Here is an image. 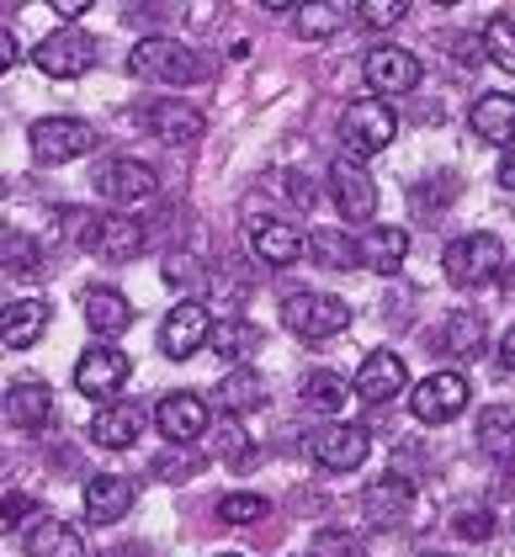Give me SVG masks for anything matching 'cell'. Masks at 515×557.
Wrapping results in <instances>:
<instances>
[{
	"instance_id": "bcb514c9",
	"label": "cell",
	"mask_w": 515,
	"mask_h": 557,
	"mask_svg": "<svg viewBox=\"0 0 515 557\" xmlns=\"http://www.w3.org/2000/svg\"><path fill=\"white\" fill-rule=\"evenodd\" d=\"M500 367H505V372H515V324L505 330V341H500Z\"/></svg>"
},
{
	"instance_id": "ba28073f",
	"label": "cell",
	"mask_w": 515,
	"mask_h": 557,
	"mask_svg": "<svg viewBox=\"0 0 515 557\" xmlns=\"http://www.w3.org/2000/svg\"><path fill=\"white\" fill-rule=\"evenodd\" d=\"M208 341H213V313H208L197 298L175 302L171 313H165V324H160V350H165V356H175V361L197 356Z\"/></svg>"
},
{
	"instance_id": "5bb4252c",
	"label": "cell",
	"mask_w": 515,
	"mask_h": 557,
	"mask_svg": "<svg viewBox=\"0 0 515 557\" xmlns=\"http://www.w3.org/2000/svg\"><path fill=\"white\" fill-rule=\"evenodd\" d=\"M22 553L27 557H90V542L81 536V525L59 520V515H38L22 536Z\"/></svg>"
},
{
	"instance_id": "c3c4849f",
	"label": "cell",
	"mask_w": 515,
	"mask_h": 557,
	"mask_svg": "<svg viewBox=\"0 0 515 557\" xmlns=\"http://www.w3.org/2000/svg\"><path fill=\"white\" fill-rule=\"evenodd\" d=\"M59 16H64V22H81V16H86V5H81V0H64V5H59Z\"/></svg>"
},
{
	"instance_id": "7a4b0ae2",
	"label": "cell",
	"mask_w": 515,
	"mask_h": 557,
	"mask_svg": "<svg viewBox=\"0 0 515 557\" xmlns=\"http://www.w3.org/2000/svg\"><path fill=\"white\" fill-rule=\"evenodd\" d=\"M441 271H446L452 287H483V282H494L505 271V245L494 234H463V239L446 245Z\"/></svg>"
},
{
	"instance_id": "d6986e66",
	"label": "cell",
	"mask_w": 515,
	"mask_h": 557,
	"mask_svg": "<svg viewBox=\"0 0 515 557\" xmlns=\"http://www.w3.org/2000/svg\"><path fill=\"white\" fill-rule=\"evenodd\" d=\"M86 324L90 335H101V345H112L123 330H133V302L118 287H96L86 293Z\"/></svg>"
},
{
	"instance_id": "b9f144b4",
	"label": "cell",
	"mask_w": 515,
	"mask_h": 557,
	"mask_svg": "<svg viewBox=\"0 0 515 557\" xmlns=\"http://www.w3.org/2000/svg\"><path fill=\"white\" fill-rule=\"evenodd\" d=\"M314 557H361V542L341 536V531H319L314 536Z\"/></svg>"
},
{
	"instance_id": "f1b7e54d",
	"label": "cell",
	"mask_w": 515,
	"mask_h": 557,
	"mask_svg": "<svg viewBox=\"0 0 515 557\" xmlns=\"http://www.w3.org/2000/svg\"><path fill=\"white\" fill-rule=\"evenodd\" d=\"M260 398H266V387H260V372H250V367H229V372H223V383H218V404H223L229 414L260 409Z\"/></svg>"
},
{
	"instance_id": "e0dca14e",
	"label": "cell",
	"mask_w": 515,
	"mask_h": 557,
	"mask_svg": "<svg viewBox=\"0 0 515 557\" xmlns=\"http://www.w3.org/2000/svg\"><path fill=\"white\" fill-rule=\"evenodd\" d=\"M404 383H409V367H404V356H393V350H372V356L356 367V393H361L367 404L398 398Z\"/></svg>"
},
{
	"instance_id": "9c48e42d",
	"label": "cell",
	"mask_w": 515,
	"mask_h": 557,
	"mask_svg": "<svg viewBox=\"0 0 515 557\" xmlns=\"http://www.w3.org/2000/svg\"><path fill=\"white\" fill-rule=\"evenodd\" d=\"M330 197H335L345 223H372V213H378V186L356 160H335L330 165Z\"/></svg>"
},
{
	"instance_id": "8fae6325",
	"label": "cell",
	"mask_w": 515,
	"mask_h": 557,
	"mask_svg": "<svg viewBox=\"0 0 515 557\" xmlns=\"http://www.w3.org/2000/svg\"><path fill=\"white\" fill-rule=\"evenodd\" d=\"M128 367L133 361L118 345H90L86 356H81V367H75V387L86 398H112V393H123V383H128Z\"/></svg>"
},
{
	"instance_id": "8992f818",
	"label": "cell",
	"mask_w": 515,
	"mask_h": 557,
	"mask_svg": "<svg viewBox=\"0 0 515 557\" xmlns=\"http://www.w3.org/2000/svg\"><path fill=\"white\" fill-rule=\"evenodd\" d=\"M33 64L44 75H53V81H75V75H86L96 64V44L81 27H59V33H48L44 44L33 48Z\"/></svg>"
},
{
	"instance_id": "44dd1931",
	"label": "cell",
	"mask_w": 515,
	"mask_h": 557,
	"mask_svg": "<svg viewBox=\"0 0 515 557\" xmlns=\"http://www.w3.org/2000/svg\"><path fill=\"white\" fill-rule=\"evenodd\" d=\"M44 330H48V302L44 298H22V302H11V308H0V345L27 350V345H38Z\"/></svg>"
},
{
	"instance_id": "d4e9b609",
	"label": "cell",
	"mask_w": 515,
	"mask_h": 557,
	"mask_svg": "<svg viewBox=\"0 0 515 557\" xmlns=\"http://www.w3.org/2000/svg\"><path fill=\"white\" fill-rule=\"evenodd\" d=\"M473 133L489 138V144H515V96H500V90L478 96L473 101Z\"/></svg>"
},
{
	"instance_id": "7402d4cb",
	"label": "cell",
	"mask_w": 515,
	"mask_h": 557,
	"mask_svg": "<svg viewBox=\"0 0 515 557\" xmlns=\"http://www.w3.org/2000/svg\"><path fill=\"white\" fill-rule=\"evenodd\" d=\"M250 250L266 265H293L303 256V234L282 218H260V223H250Z\"/></svg>"
},
{
	"instance_id": "ee69618b",
	"label": "cell",
	"mask_w": 515,
	"mask_h": 557,
	"mask_svg": "<svg viewBox=\"0 0 515 557\" xmlns=\"http://www.w3.org/2000/svg\"><path fill=\"white\" fill-rule=\"evenodd\" d=\"M197 468H203V457H181V462H171V457H165V462H155V472H160V478H192Z\"/></svg>"
},
{
	"instance_id": "83f0119b",
	"label": "cell",
	"mask_w": 515,
	"mask_h": 557,
	"mask_svg": "<svg viewBox=\"0 0 515 557\" xmlns=\"http://www.w3.org/2000/svg\"><path fill=\"white\" fill-rule=\"evenodd\" d=\"M213 345L229 367H250V356H260V330L245 319H223L213 330Z\"/></svg>"
},
{
	"instance_id": "f546056e",
	"label": "cell",
	"mask_w": 515,
	"mask_h": 557,
	"mask_svg": "<svg viewBox=\"0 0 515 557\" xmlns=\"http://www.w3.org/2000/svg\"><path fill=\"white\" fill-rule=\"evenodd\" d=\"M441 350L457 356V361H473V356L483 350V319H478V313H452V319L441 324Z\"/></svg>"
},
{
	"instance_id": "484cf974",
	"label": "cell",
	"mask_w": 515,
	"mask_h": 557,
	"mask_svg": "<svg viewBox=\"0 0 515 557\" xmlns=\"http://www.w3.org/2000/svg\"><path fill=\"white\" fill-rule=\"evenodd\" d=\"M5 420L16 430H44L53 420V393L44 383H16L5 393Z\"/></svg>"
},
{
	"instance_id": "52a82bcc",
	"label": "cell",
	"mask_w": 515,
	"mask_h": 557,
	"mask_svg": "<svg viewBox=\"0 0 515 557\" xmlns=\"http://www.w3.org/2000/svg\"><path fill=\"white\" fill-rule=\"evenodd\" d=\"M409 409H415V420H426V425H452V420L468 409V377H463V372H430L426 383L415 387Z\"/></svg>"
},
{
	"instance_id": "2e32d148",
	"label": "cell",
	"mask_w": 515,
	"mask_h": 557,
	"mask_svg": "<svg viewBox=\"0 0 515 557\" xmlns=\"http://www.w3.org/2000/svg\"><path fill=\"white\" fill-rule=\"evenodd\" d=\"M155 425H160L165 441L186 446V441H197V435L208 430V404H203L197 393H165L160 409H155Z\"/></svg>"
},
{
	"instance_id": "cb8c5ba5",
	"label": "cell",
	"mask_w": 515,
	"mask_h": 557,
	"mask_svg": "<svg viewBox=\"0 0 515 557\" xmlns=\"http://www.w3.org/2000/svg\"><path fill=\"white\" fill-rule=\"evenodd\" d=\"M96 256L101 260H138L144 256V223H133L128 213H112L101 218V228H96Z\"/></svg>"
},
{
	"instance_id": "603a6c76",
	"label": "cell",
	"mask_w": 515,
	"mask_h": 557,
	"mask_svg": "<svg viewBox=\"0 0 515 557\" xmlns=\"http://www.w3.org/2000/svg\"><path fill=\"white\" fill-rule=\"evenodd\" d=\"M356 256H361V265L372 276H393L404 265V256H409V234L404 228H372V234L356 239Z\"/></svg>"
},
{
	"instance_id": "816d5d0a",
	"label": "cell",
	"mask_w": 515,
	"mask_h": 557,
	"mask_svg": "<svg viewBox=\"0 0 515 557\" xmlns=\"http://www.w3.org/2000/svg\"><path fill=\"white\" fill-rule=\"evenodd\" d=\"M223 557H240V553H223Z\"/></svg>"
},
{
	"instance_id": "ac0fdd59",
	"label": "cell",
	"mask_w": 515,
	"mask_h": 557,
	"mask_svg": "<svg viewBox=\"0 0 515 557\" xmlns=\"http://www.w3.org/2000/svg\"><path fill=\"white\" fill-rule=\"evenodd\" d=\"M361 510H367V520H372V525H404V520H409V510H415V488H409L398 472H388V478H378V483L367 488Z\"/></svg>"
},
{
	"instance_id": "30bf717a",
	"label": "cell",
	"mask_w": 515,
	"mask_h": 557,
	"mask_svg": "<svg viewBox=\"0 0 515 557\" xmlns=\"http://www.w3.org/2000/svg\"><path fill=\"white\" fill-rule=\"evenodd\" d=\"M361 75H367V86L378 90V96H404V90L420 86V59L409 48L383 44L361 59Z\"/></svg>"
},
{
	"instance_id": "ab89813d",
	"label": "cell",
	"mask_w": 515,
	"mask_h": 557,
	"mask_svg": "<svg viewBox=\"0 0 515 557\" xmlns=\"http://www.w3.org/2000/svg\"><path fill=\"white\" fill-rule=\"evenodd\" d=\"M38 515V505H33V494H5L0 499V536H11L22 520H33Z\"/></svg>"
},
{
	"instance_id": "277c9868",
	"label": "cell",
	"mask_w": 515,
	"mask_h": 557,
	"mask_svg": "<svg viewBox=\"0 0 515 557\" xmlns=\"http://www.w3.org/2000/svg\"><path fill=\"white\" fill-rule=\"evenodd\" d=\"M282 324L298 341H330V335L351 330V308L341 298H330V293H293L282 302Z\"/></svg>"
},
{
	"instance_id": "836d02e7",
	"label": "cell",
	"mask_w": 515,
	"mask_h": 557,
	"mask_svg": "<svg viewBox=\"0 0 515 557\" xmlns=\"http://www.w3.org/2000/svg\"><path fill=\"white\" fill-rule=\"evenodd\" d=\"M0 265L16 271V276H38V265H44L38 239H27V234H16V228H0Z\"/></svg>"
},
{
	"instance_id": "5b68a950",
	"label": "cell",
	"mask_w": 515,
	"mask_h": 557,
	"mask_svg": "<svg viewBox=\"0 0 515 557\" xmlns=\"http://www.w3.org/2000/svg\"><path fill=\"white\" fill-rule=\"evenodd\" d=\"M90 144H96V133H90V123H81V117H38V123L27 128V149H33L38 165L81 160V154H90Z\"/></svg>"
},
{
	"instance_id": "d590c367",
	"label": "cell",
	"mask_w": 515,
	"mask_h": 557,
	"mask_svg": "<svg viewBox=\"0 0 515 557\" xmlns=\"http://www.w3.org/2000/svg\"><path fill=\"white\" fill-rule=\"evenodd\" d=\"M218 451H223V462L229 468H250V435H245V425H240V414H223L218 420Z\"/></svg>"
},
{
	"instance_id": "74e56055",
	"label": "cell",
	"mask_w": 515,
	"mask_h": 557,
	"mask_svg": "<svg viewBox=\"0 0 515 557\" xmlns=\"http://www.w3.org/2000/svg\"><path fill=\"white\" fill-rule=\"evenodd\" d=\"M260 515H266L260 494H223L218 499V520H229V525H245V520H260Z\"/></svg>"
},
{
	"instance_id": "4fadbf2b",
	"label": "cell",
	"mask_w": 515,
	"mask_h": 557,
	"mask_svg": "<svg viewBox=\"0 0 515 557\" xmlns=\"http://www.w3.org/2000/svg\"><path fill=\"white\" fill-rule=\"evenodd\" d=\"M144 128L155 133L160 144H197L208 123H203V112H197L192 101L160 96V101H149V107H144Z\"/></svg>"
},
{
	"instance_id": "1f68e13d",
	"label": "cell",
	"mask_w": 515,
	"mask_h": 557,
	"mask_svg": "<svg viewBox=\"0 0 515 557\" xmlns=\"http://www.w3.org/2000/svg\"><path fill=\"white\" fill-rule=\"evenodd\" d=\"M478 446L489 451V457H511L515 451V409H483L478 414Z\"/></svg>"
},
{
	"instance_id": "3957f363",
	"label": "cell",
	"mask_w": 515,
	"mask_h": 557,
	"mask_svg": "<svg viewBox=\"0 0 515 557\" xmlns=\"http://www.w3.org/2000/svg\"><path fill=\"white\" fill-rule=\"evenodd\" d=\"M128 70L144 75V81H165V86H192V81H203L197 53L186 44H175V38H144V44H133Z\"/></svg>"
},
{
	"instance_id": "7dc6e473",
	"label": "cell",
	"mask_w": 515,
	"mask_h": 557,
	"mask_svg": "<svg viewBox=\"0 0 515 557\" xmlns=\"http://www.w3.org/2000/svg\"><path fill=\"white\" fill-rule=\"evenodd\" d=\"M500 186H505V191H515V149L500 160Z\"/></svg>"
},
{
	"instance_id": "f907efd6",
	"label": "cell",
	"mask_w": 515,
	"mask_h": 557,
	"mask_svg": "<svg viewBox=\"0 0 515 557\" xmlns=\"http://www.w3.org/2000/svg\"><path fill=\"white\" fill-rule=\"evenodd\" d=\"M511 287H515V265H511Z\"/></svg>"
},
{
	"instance_id": "e575fe53",
	"label": "cell",
	"mask_w": 515,
	"mask_h": 557,
	"mask_svg": "<svg viewBox=\"0 0 515 557\" xmlns=\"http://www.w3.org/2000/svg\"><path fill=\"white\" fill-rule=\"evenodd\" d=\"M345 16H356L351 5H335V0H324V5H298L293 11V22H298L303 38H330L335 27H345Z\"/></svg>"
},
{
	"instance_id": "4dcf8cb0",
	"label": "cell",
	"mask_w": 515,
	"mask_h": 557,
	"mask_svg": "<svg viewBox=\"0 0 515 557\" xmlns=\"http://www.w3.org/2000/svg\"><path fill=\"white\" fill-rule=\"evenodd\" d=\"M308 256L319 260V265H330V271H351V265H361L356 239H345L341 228H314V234H308Z\"/></svg>"
},
{
	"instance_id": "4316f807",
	"label": "cell",
	"mask_w": 515,
	"mask_h": 557,
	"mask_svg": "<svg viewBox=\"0 0 515 557\" xmlns=\"http://www.w3.org/2000/svg\"><path fill=\"white\" fill-rule=\"evenodd\" d=\"M138 430H144V414H138L133 404H112V409H101V414L90 420V441L107 446V451H123V446L138 441Z\"/></svg>"
},
{
	"instance_id": "f5cc1de1",
	"label": "cell",
	"mask_w": 515,
	"mask_h": 557,
	"mask_svg": "<svg viewBox=\"0 0 515 557\" xmlns=\"http://www.w3.org/2000/svg\"><path fill=\"white\" fill-rule=\"evenodd\" d=\"M430 557H441V553H430Z\"/></svg>"
},
{
	"instance_id": "f35d334b",
	"label": "cell",
	"mask_w": 515,
	"mask_h": 557,
	"mask_svg": "<svg viewBox=\"0 0 515 557\" xmlns=\"http://www.w3.org/2000/svg\"><path fill=\"white\" fill-rule=\"evenodd\" d=\"M165 276H171V287H203V282H208L203 260H197V256H186V250L165 260Z\"/></svg>"
},
{
	"instance_id": "ffe728a7",
	"label": "cell",
	"mask_w": 515,
	"mask_h": 557,
	"mask_svg": "<svg viewBox=\"0 0 515 557\" xmlns=\"http://www.w3.org/2000/svg\"><path fill=\"white\" fill-rule=\"evenodd\" d=\"M133 510V483L128 478H118V472H101V478H90L86 483V515L90 525H112V520H123Z\"/></svg>"
},
{
	"instance_id": "9a60e30c",
	"label": "cell",
	"mask_w": 515,
	"mask_h": 557,
	"mask_svg": "<svg viewBox=\"0 0 515 557\" xmlns=\"http://www.w3.org/2000/svg\"><path fill=\"white\" fill-rule=\"evenodd\" d=\"M308 446H314V462L330 472H356L367 462V430L361 425H324Z\"/></svg>"
},
{
	"instance_id": "6da1fadb",
	"label": "cell",
	"mask_w": 515,
	"mask_h": 557,
	"mask_svg": "<svg viewBox=\"0 0 515 557\" xmlns=\"http://www.w3.org/2000/svg\"><path fill=\"white\" fill-rule=\"evenodd\" d=\"M393 133H398V112H393L388 101H372V96H367V101H351L341 112V138L356 165L372 160V154H383L388 144H393Z\"/></svg>"
},
{
	"instance_id": "8d00e7d4",
	"label": "cell",
	"mask_w": 515,
	"mask_h": 557,
	"mask_svg": "<svg viewBox=\"0 0 515 557\" xmlns=\"http://www.w3.org/2000/svg\"><path fill=\"white\" fill-rule=\"evenodd\" d=\"M483 53H489L500 70L515 75V16H494V22L483 27Z\"/></svg>"
},
{
	"instance_id": "7c38bea8",
	"label": "cell",
	"mask_w": 515,
	"mask_h": 557,
	"mask_svg": "<svg viewBox=\"0 0 515 557\" xmlns=\"http://www.w3.org/2000/svg\"><path fill=\"white\" fill-rule=\"evenodd\" d=\"M96 191L112 197L118 208H138V202H149L160 191V175L149 171V165H138V160H107L96 171Z\"/></svg>"
},
{
	"instance_id": "60d3db41",
	"label": "cell",
	"mask_w": 515,
	"mask_h": 557,
	"mask_svg": "<svg viewBox=\"0 0 515 557\" xmlns=\"http://www.w3.org/2000/svg\"><path fill=\"white\" fill-rule=\"evenodd\" d=\"M404 11H409L404 0H361V5H356V16H361V22H372V27H393V22H404Z\"/></svg>"
},
{
	"instance_id": "7bdbcfd3",
	"label": "cell",
	"mask_w": 515,
	"mask_h": 557,
	"mask_svg": "<svg viewBox=\"0 0 515 557\" xmlns=\"http://www.w3.org/2000/svg\"><path fill=\"white\" fill-rule=\"evenodd\" d=\"M489 531H494V520H489V510H468V515H457V536H463V542H489Z\"/></svg>"
},
{
	"instance_id": "681fc988",
	"label": "cell",
	"mask_w": 515,
	"mask_h": 557,
	"mask_svg": "<svg viewBox=\"0 0 515 557\" xmlns=\"http://www.w3.org/2000/svg\"><path fill=\"white\" fill-rule=\"evenodd\" d=\"M500 494H505V499H515V472H505V478H500Z\"/></svg>"
},
{
	"instance_id": "d6a6232c",
	"label": "cell",
	"mask_w": 515,
	"mask_h": 557,
	"mask_svg": "<svg viewBox=\"0 0 515 557\" xmlns=\"http://www.w3.org/2000/svg\"><path fill=\"white\" fill-rule=\"evenodd\" d=\"M345 398H351L345 377L324 372V367L303 377V404H308V409H319V414H335V409H345Z\"/></svg>"
},
{
	"instance_id": "f6af8a7d",
	"label": "cell",
	"mask_w": 515,
	"mask_h": 557,
	"mask_svg": "<svg viewBox=\"0 0 515 557\" xmlns=\"http://www.w3.org/2000/svg\"><path fill=\"white\" fill-rule=\"evenodd\" d=\"M11 64H16V38H11V33L0 27V75H5Z\"/></svg>"
}]
</instances>
